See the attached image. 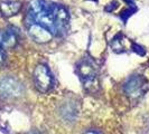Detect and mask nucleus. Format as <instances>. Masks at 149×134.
Segmentation results:
<instances>
[{
	"mask_svg": "<svg viewBox=\"0 0 149 134\" xmlns=\"http://www.w3.org/2000/svg\"><path fill=\"white\" fill-rule=\"evenodd\" d=\"M26 19L28 25L39 23L56 36L66 34L70 25V14L66 8L45 0L30 2Z\"/></svg>",
	"mask_w": 149,
	"mask_h": 134,
	"instance_id": "1",
	"label": "nucleus"
},
{
	"mask_svg": "<svg viewBox=\"0 0 149 134\" xmlns=\"http://www.w3.org/2000/svg\"><path fill=\"white\" fill-rule=\"evenodd\" d=\"M76 73L79 75L81 82L83 83L84 87L91 90L95 89L99 82H97V69L94 63L89 58H84L80 60L76 65Z\"/></svg>",
	"mask_w": 149,
	"mask_h": 134,
	"instance_id": "2",
	"label": "nucleus"
},
{
	"mask_svg": "<svg viewBox=\"0 0 149 134\" xmlns=\"http://www.w3.org/2000/svg\"><path fill=\"white\" fill-rule=\"evenodd\" d=\"M149 88L148 81L142 75H132L125 84V92L131 98L142 96Z\"/></svg>",
	"mask_w": 149,
	"mask_h": 134,
	"instance_id": "3",
	"label": "nucleus"
},
{
	"mask_svg": "<svg viewBox=\"0 0 149 134\" xmlns=\"http://www.w3.org/2000/svg\"><path fill=\"white\" fill-rule=\"evenodd\" d=\"M34 82L39 92L47 93L53 88L54 85V78L46 65H38L34 70Z\"/></svg>",
	"mask_w": 149,
	"mask_h": 134,
	"instance_id": "4",
	"label": "nucleus"
},
{
	"mask_svg": "<svg viewBox=\"0 0 149 134\" xmlns=\"http://www.w3.org/2000/svg\"><path fill=\"white\" fill-rule=\"evenodd\" d=\"M0 94L7 98H16L24 94V86L17 78L6 76L0 79Z\"/></svg>",
	"mask_w": 149,
	"mask_h": 134,
	"instance_id": "5",
	"label": "nucleus"
},
{
	"mask_svg": "<svg viewBox=\"0 0 149 134\" xmlns=\"http://www.w3.org/2000/svg\"><path fill=\"white\" fill-rule=\"evenodd\" d=\"M28 34L30 38L36 41L38 44H46L49 43L53 38V34L47 29L43 27L39 23H30L28 25Z\"/></svg>",
	"mask_w": 149,
	"mask_h": 134,
	"instance_id": "6",
	"label": "nucleus"
},
{
	"mask_svg": "<svg viewBox=\"0 0 149 134\" xmlns=\"http://www.w3.org/2000/svg\"><path fill=\"white\" fill-rule=\"evenodd\" d=\"M20 9H22V3L19 1L6 0V1H1L0 2V12L6 18L17 15Z\"/></svg>",
	"mask_w": 149,
	"mask_h": 134,
	"instance_id": "7",
	"label": "nucleus"
},
{
	"mask_svg": "<svg viewBox=\"0 0 149 134\" xmlns=\"http://www.w3.org/2000/svg\"><path fill=\"white\" fill-rule=\"evenodd\" d=\"M0 41L5 49L14 48L18 44V32L13 28H8L0 35Z\"/></svg>",
	"mask_w": 149,
	"mask_h": 134,
	"instance_id": "8",
	"label": "nucleus"
},
{
	"mask_svg": "<svg viewBox=\"0 0 149 134\" xmlns=\"http://www.w3.org/2000/svg\"><path fill=\"white\" fill-rule=\"evenodd\" d=\"M111 48L116 52H126V45H125V36L122 34L116 35L111 41Z\"/></svg>",
	"mask_w": 149,
	"mask_h": 134,
	"instance_id": "9",
	"label": "nucleus"
},
{
	"mask_svg": "<svg viewBox=\"0 0 149 134\" xmlns=\"http://www.w3.org/2000/svg\"><path fill=\"white\" fill-rule=\"evenodd\" d=\"M136 11H137V7H136L134 5H131L129 8H127V9H125V10H122V11H121L120 17H121V19H122L123 21L127 22L128 19H129V17H131Z\"/></svg>",
	"mask_w": 149,
	"mask_h": 134,
	"instance_id": "10",
	"label": "nucleus"
},
{
	"mask_svg": "<svg viewBox=\"0 0 149 134\" xmlns=\"http://www.w3.org/2000/svg\"><path fill=\"white\" fill-rule=\"evenodd\" d=\"M131 49H132L134 52H137L138 55H141V56H143V55L146 54V50L143 49V47L140 46V45L136 44V43H132V47H131Z\"/></svg>",
	"mask_w": 149,
	"mask_h": 134,
	"instance_id": "11",
	"label": "nucleus"
},
{
	"mask_svg": "<svg viewBox=\"0 0 149 134\" xmlns=\"http://www.w3.org/2000/svg\"><path fill=\"white\" fill-rule=\"evenodd\" d=\"M118 8V2L117 1H112L110 3H108L107 6L104 7V10L105 11H108V12H112L113 10H116Z\"/></svg>",
	"mask_w": 149,
	"mask_h": 134,
	"instance_id": "12",
	"label": "nucleus"
},
{
	"mask_svg": "<svg viewBox=\"0 0 149 134\" xmlns=\"http://www.w3.org/2000/svg\"><path fill=\"white\" fill-rule=\"evenodd\" d=\"M5 59H6V49H5V47L2 46L1 41H0V64L3 63Z\"/></svg>",
	"mask_w": 149,
	"mask_h": 134,
	"instance_id": "13",
	"label": "nucleus"
},
{
	"mask_svg": "<svg viewBox=\"0 0 149 134\" xmlns=\"http://www.w3.org/2000/svg\"><path fill=\"white\" fill-rule=\"evenodd\" d=\"M123 1H125L126 3H128V5H130V6H131V5H134V0H123Z\"/></svg>",
	"mask_w": 149,
	"mask_h": 134,
	"instance_id": "14",
	"label": "nucleus"
},
{
	"mask_svg": "<svg viewBox=\"0 0 149 134\" xmlns=\"http://www.w3.org/2000/svg\"><path fill=\"white\" fill-rule=\"evenodd\" d=\"M84 134H100V133H97V131H88V132H85Z\"/></svg>",
	"mask_w": 149,
	"mask_h": 134,
	"instance_id": "15",
	"label": "nucleus"
},
{
	"mask_svg": "<svg viewBox=\"0 0 149 134\" xmlns=\"http://www.w3.org/2000/svg\"><path fill=\"white\" fill-rule=\"evenodd\" d=\"M29 134H39V133H38V132H36V131H31Z\"/></svg>",
	"mask_w": 149,
	"mask_h": 134,
	"instance_id": "16",
	"label": "nucleus"
},
{
	"mask_svg": "<svg viewBox=\"0 0 149 134\" xmlns=\"http://www.w3.org/2000/svg\"><path fill=\"white\" fill-rule=\"evenodd\" d=\"M92 1H97V0H92Z\"/></svg>",
	"mask_w": 149,
	"mask_h": 134,
	"instance_id": "17",
	"label": "nucleus"
}]
</instances>
